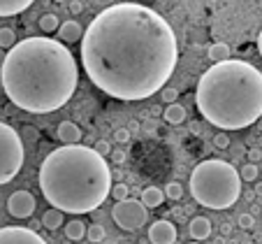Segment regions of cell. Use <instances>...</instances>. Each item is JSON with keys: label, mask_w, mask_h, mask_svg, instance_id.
<instances>
[{"label": "cell", "mask_w": 262, "mask_h": 244, "mask_svg": "<svg viewBox=\"0 0 262 244\" xmlns=\"http://www.w3.org/2000/svg\"><path fill=\"white\" fill-rule=\"evenodd\" d=\"M68 7H70V12H72V14H81V12H84V5H81L79 0H70Z\"/></svg>", "instance_id": "obj_32"}, {"label": "cell", "mask_w": 262, "mask_h": 244, "mask_svg": "<svg viewBox=\"0 0 262 244\" xmlns=\"http://www.w3.org/2000/svg\"><path fill=\"white\" fill-rule=\"evenodd\" d=\"M188 244H200V242H188Z\"/></svg>", "instance_id": "obj_41"}, {"label": "cell", "mask_w": 262, "mask_h": 244, "mask_svg": "<svg viewBox=\"0 0 262 244\" xmlns=\"http://www.w3.org/2000/svg\"><path fill=\"white\" fill-rule=\"evenodd\" d=\"M165 202V193L163 189H158V186H146V189L142 191V205L144 207H160V205Z\"/></svg>", "instance_id": "obj_15"}, {"label": "cell", "mask_w": 262, "mask_h": 244, "mask_svg": "<svg viewBox=\"0 0 262 244\" xmlns=\"http://www.w3.org/2000/svg\"><path fill=\"white\" fill-rule=\"evenodd\" d=\"M54 3H68V0H54Z\"/></svg>", "instance_id": "obj_39"}, {"label": "cell", "mask_w": 262, "mask_h": 244, "mask_svg": "<svg viewBox=\"0 0 262 244\" xmlns=\"http://www.w3.org/2000/svg\"><path fill=\"white\" fill-rule=\"evenodd\" d=\"M42 226H45L47 230H58L60 226H63V212L51 207L49 212H45V216H42Z\"/></svg>", "instance_id": "obj_19"}, {"label": "cell", "mask_w": 262, "mask_h": 244, "mask_svg": "<svg viewBox=\"0 0 262 244\" xmlns=\"http://www.w3.org/2000/svg\"><path fill=\"white\" fill-rule=\"evenodd\" d=\"M21 135H26L28 139H37V130H35L33 126H26V128L21 130Z\"/></svg>", "instance_id": "obj_33"}, {"label": "cell", "mask_w": 262, "mask_h": 244, "mask_svg": "<svg viewBox=\"0 0 262 244\" xmlns=\"http://www.w3.org/2000/svg\"><path fill=\"white\" fill-rule=\"evenodd\" d=\"M58 16L56 14H42L40 16V30L42 33H54V30H58Z\"/></svg>", "instance_id": "obj_21"}, {"label": "cell", "mask_w": 262, "mask_h": 244, "mask_svg": "<svg viewBox=\"0 0 262 244\" xmlns=\"http://www.w3.org/2000/svg\"><path fill=\"white\" fill-rule=\"evenodd\" d=\"M93 151H95V154H100V156L104 158V156L112 154V145H109V142H104V139H100V142H95Z\"/></svg>", "instance_id": "obj_28"}, {"label": "cell", "mask_w": 262, "mask_h": 244, "mask_svg": "<svg viewBox=\"0 0 262 244\" xmlns=\"http://www.w3.org/2000/svg\"><path fill=\"white\" fill-rule=\"evenodd\" d=\"M257 174H260V170H257L255 163H246L242 170H239V177H242L244 181H255Z\"/></svg>", "instance_id": "obj_24"}, {"label": "cell", "mask_w": 262, "mask_h": 244, "mask_svg": "<svg viewBox=\"0 0 262 244\" xmlns=\"http://www.w3.org/2000/svg\"><path fill=\"white\" fill-rule=\"evenodd\" d=\"M239 228H244V230H251L253 226H255V219H253V214H242L239 216Z\"/></svg>", "instance_id": "obj_30"}, {"label": "cell", "mask_w": 262, "mask_h": 244, "mask_svg": "<svg viewBox=\"0 0 262 244\" xmlns=\"http://www.w3.org/2000/svg\"><path fill=\"white\" fill-rule=\"evenodd\" d=\"M79 68L72 51L51 37H26L7 51L0 84L7 98L30 114L60 110L77 91Z\"/></svg>", "instance_id": "obj_2"}, {"label": "cell", "mask_w": 262, "mask_h": 244, "mask_svg": "<svg viewBox=\"0 0 262 244\" xmlns=\"http://www.w3.org/2000/svg\"><path fill=\"white\" fill-rule=\"evenodd\" d=\"M112 219H114V223L119 226L121 230L133 233V230H139L144 223H146L148 212L142 202L128 198V200H121V202L114 205V209H112Z\"/></svg>", "instance_id": "obj_7"}, {"label": "cell", "mask_w": 262, "mask_h": 244, "mask_svg": "<svg viewBox=\"0 0 262 244\" xmlns=\"http://www.w3.org/2000/svg\"><path fill=\"white\" fill-rule=\"evenodd\" d=\"M209 60L211 63H223V60L230 58V47L225 45V42H213L211 47H209Z\"/></svg>", "instance_id": "obj_18"}, {"label": "cell", "mask_w": 262, "mask_h": 244, "mask_svg": "<svg viewBox=\"0 0 262 244\" xmlns=\"http://www.w3.org/2000/svg\"><path fill=\"white\" fill-rule=\"evenodd\" d=\"M213 147H216V149H228V147H230V137H228V133H218V135H213Z\"/></svg>", "instance_id": "obj_27"}, {"label": "cell", "mask_w": 262, "mask_h": 244, "mask_svg": "<svg viewBox=\"0 0 262 244\" xmlns=\"http://www.w3.org/2000/svg\"><path fill=\"white\" fill-rule=\"evenodd\" d=\"M35 205H37L35 202V195L28 193V191H14L10 195V200H7V209H10V214L14 219H28V216H33Z\"/></svg>", "instance_id": "obj_9"}, {"label": "cell", "mask_w": 262, "mask_h": 244, "mask_svg": "<svg viewBox=\"0 0 262 244\" xmlns=\"http://www.w3.org/2000/svg\"><path fill=\"white\" fill-rule=\"evenodd\" d=\"M109 195H114V200L116 202H121V200H128V195H130V189L125 184H116L114 189L109 191Z\"/></svg>", "instance_id": "obj_25"}, {"label": "cell", "mask_w": 262, "mask_h": 244, "mask_svg": "<svg viewBox=\"0 0 262 244\" xmlns=\"http://www.w3.org/2000/svg\"><path fill=\"white\" fill-rule=\"evenodd\" d=\"M188 233L195 242H202V239H207L211 235V221L207 216H195L188 226Z\"/></svg>", "instance_id": "obj_13"}, {"label": "cell", "mask_w": 262, "mask_h": 244, "mask_svg": "<svg viewBox=\"0 0 262 244\" xmlns=\"http://www.w3.org/2000/svg\"><path fill=\"white\" fill-rule=\"evenodd\" d=\"M5 56H7V51H5V49H0V65H3V60H5Z\"/></svg>", "instance_id": "obj_37"}, {"label": "cell", "mask_w": 262, "mask_h": 244, "mask_svg": "<svg viewBox=\"0 0 262 244\" xmlns=\"http://www.w3.org/2000/svg\"><path fill=\"white\" fill-rule=\"evenodd\" d=\"M160 98H163L167 105H172L179 100V91L172 89V86H163V89H160Z\"/></svg>", "instance_id": "obj_26"}, {"label": "cell", "mask_w": 262, "mask_h": 244, "mask_svg": "<svg viewBox=\"0 0 262 244\" xmlns=\"http://www.w3.org/2000/svg\"><path fill=\"white\" fill-rule=\"evenodd\" d=\"M58 37L60 42H65V45H72V42H79L81 37H84V28H81L79 24L74 19L70 21H63V24L58 26Z\"/></svg>", "instance_id": "obj_12"}, {"label": "cell", "mask_w": 262, "mask_h": 244, "mask_svg": "<svg viewBox=\"0 0 262 244\" xmlns=\"http://www.w3.org/2000/svg\"><path fill=\"white\" fill-rule=\"evenodd\" d=\"M163 119L167 121V124H172V126H181L183 121H186V107H183V105H179V103L167 105V107H165V112H163Z\"/></svg>", "instance_id": "obj_16"}, {"label": "cell", "mask_w": 262, "mask_h": 244, "mask_svg": "<svg viewBox=\"0 0 262 244\" xmlns=\"http://www.w3.org/2000/svg\"><path fill=\"white\" fill-rule=\"evenodd\" d=\"M109 156H112V160H114V163L116 165H121V163H125V151L123 149H112V154H109Z\"/></svg>", "instance_id": "obj_31"}, {"label": "cell", "mask_w": 262, "mask_h": 244, "mask_svg": "<svg viewBox=\"0 0 262 244\" xmlns=\"http://www.w3.org/2000/svg\"><path fill=\"white\" fill-rule=\"evenodd\" d=\"M0 244H47V239H42L30 228L5 226V228H0Z\"/></svg>", "instance_id": "obj_8"}, {"label": "cell", "mask_w": 262, "mask_h": 244, "mask_svg": "<svg viewBox=\"0 0 262 244\" xmlns=\"http://www.w3.org/2000/svg\"><path fill=\"white\" fill-rule=\"evenodd\" d=\"M86 237H89L93 244H98V242H104L107 233H104V228L100 223H93V226H89V228H86Z\"/></svg>", "instance_id": "obj_22"}, {"label": "cell", "mask_w": 262, "mask_h": 244, "mask_svg": "<svg viewBox=\"0 0 262 244\" xmlns=\"http://www.w3.org/2000/svg\"><path fill=\"white\" fill-rule=\"evenodd\" d=\"M148 242L151 244H174L177 242V228L174 223H169L167 219L154 221L148 228Z\"/></svg>", "instance_id": "obj_10"}, {"label": "cell", "mask_w": 262, "mask_h": 244, "mask_svg": "<svg viewBox=\"0 0 262 244\" xmlns=\"http://www.w3.org/2000/svg\"><path fill=\"white\" fill-rule=\"evenodd\" d=\"M248 156H251L253 163H257V160L262 158V151H260V149H251V151H248Z\"/></svg>", "instance_id": "obj_34"}, {"label": "cell", "mask_w": 262, "mask_h": 244, "mask_svg": "<svg viewBox=\"0 0 262 244\" xmlns=\"http://www.w3.org/2000/svg\"><path fill=\"white\" fill-rule=\"evenodd\" d=\"M198 110L211 126L242 130L262 116V72L246 60L213 63L195 89Z\"/></svg>", "instance_id": "obj_4"}, {"label": "cell", "mask_w": 262, "mask_h": 244, "mask_svg": "<svg viewBox=\"0 0 262 244\" xmlns=\"http://www.w3.org/2000/svg\"><path fill=\"white\" fill-rule=\"evenodd\" d=\"M130 137H133V135H130V130H128V128H119V130H114V139L119 142V145H128Z\"/></svg>", "instance_id": "obj_29"}, {"label": "cell", "mask_w": 262, "mask_h": 244, "mask_svg": "<svg viewBox=\"0 0 262 244\" xmlns=\"http://www.w3.org/2000/svg\"><path fill=\"white\" fill-rule=\"evenodd\" d=\"M255 193H257V195H262V184H257V186H255Z\"/></svg>", "instance_id": "obj_38"}, {"label": "cell", "mask_w": 262, "mask_h": 244, "mask_svg": "<svg viewBox=\"0 0 262 244\" xmlns=\"http://www.w3.org/2000/svg\"><path fill=\"white\" fill-rule=\"evenodd\" d=\"M65 237L72 239V242H79L81 237H86V223L79 219H72L65 223Z\"/></svg>", "instance_id": "obj_17"}, {"label": "cell", "mask_w": 262, "mask_h": 244, "mask_svg": "<svg viewBox=\"0 0 262 244\" xmlns=\"http://www.w3.org/2000/svg\"><path fill=\"white\" fill-rule=\"evenodd\" d=\"M35 0H0V16H16L28 10Z\"/></svg>", "instance_id": "obj_14"}, {"label": "cell", "mask_w": 262, "mask_h": 244, "mask_svg": "<svg viewBox=\"0 0 262 244\" xmlns=\"http://www.w3.org/2000/svg\"><path fill=\"white\" fill-rule=\"evenodd\" d=\"M0 93H3V84H0Z\"/></svg>", "instance_id": "obj_40"}, {"label": "cell", "mask_w": 262, "mask_h": 244, "mask_svg": "<svg viewBox=\"0 0 262 244\" xmlns=\"http://www.w3.org/2000/svg\"><path fill=\"white\" fill-rule=\"evenodd\" d=\"M163 193H165V198H169V200H181L183 198V186L179 184V181H169V184L163 189Z\"/></svg>", "instance_id": "obj_23"}, {"label": "cell", "mask_w": 262, "mask_h": 244, "mask_svg": "<svg viewBox=\"0 0 262 244\" xmlns=\"http://www.w3.org/2000/svg\"><path fill=\"white\" fill-rule=\"evenodd\" d=\"M190 195L209 209H228L242 195V177L232 163L221 158L202 160L190 172Z\"/></svg>", "instance_id": "obj_5"}, {"label": "cell", "mask_w": 262, "mask_h": 244, "mask_svg": "<svg viewBox=\"0 0 262 244\" xmlns=\"http://www.w3.org/2000/svg\"><path fill=\"white\" fill-rule=\"evenodd\" d=\"M56 135H58V139L63 145H81V137H84L81 128L74 124V121H63V124H58Z\"/></svg>", "instance_id": "obj_11"}, {"label": "cell", "mask_w": 262, "mask_h": 244, "mask_svg": "<svg viewBox=\"0 0 262 244\" xmlns=\"http://www.w3.org/2000/svg\"><path fill=\"white\" fill-rule=\"evenodd\" d=\"M89 79L116 100H146L169 82L179 45L163 14L139 3L104 7L81 37Z\"/></svg>", "instance_id": "obj_1"}, {"label": "cell", "mask_w": 262, "mask_h": 244, "mask_svg": "<svg viewBox=\"0 0 262 244\" xmlns=\"http://www.w3.org/2000/svg\"><path fill=\"white\" fill-rule=\"evenodd\" d=\"M24 142L12 126L0 121V186L10 184L24 165Z\"/></svg>", "instance_id": "obj_6"}, {"label": "cell", "mask_w": 262, "mask_h": 244, "mask_svg": "<svg viewBox=\"0 0 262 244\" xmlns=\"http://www.w3.org/2000/svg\"><path fill=\"white\" fill-rule=\"evenodd\" d=\"M37 179L47 202L63 214H89L112 191L107 160L84 145H63L51 151Z\"/></svg>", "instance_id": "obj_3"}, {"label": "cell", "mask_w": 262, "mask_h": 244, "mask_svg": "<svg viewBox=\"0 0 262 244\" xmlns=\"http://www.w3.org/2000/svg\"><path fill=\"white\" fill-rule=\"evenodd\" d=\"M16 45V33L12 28H0V49L10 51Z\"/></svg>", "instance_id": "obj_20"}, {"label": "cell", "mask_w": 262, "mask_h": 244, "mask_svg": "<svg viewBox=\"0 0 262 244\" xmlns=\"http://www.w3.org/2000/svg\"><path fill=\"white\" fill-rule=\"evenodd\" d=\"M93 3L98 7H112V5H114V0H93Z\"/></svg>", "instance_id": "obj_35"}, {"label": "cell", "mask_w": 262, "mask_h": 244, "mask_svg": "<svg viewBox=\"0 0 262 244\" xmlns=\"http://www.w3.org/2000/svg\"><path fill=\"white\" fill-rule=\"evenodd\" d=\"M257 51H260V56H262V30H260V35H257Z\"/></svg>", "instance_id": "obj_36"}]
</instances>
